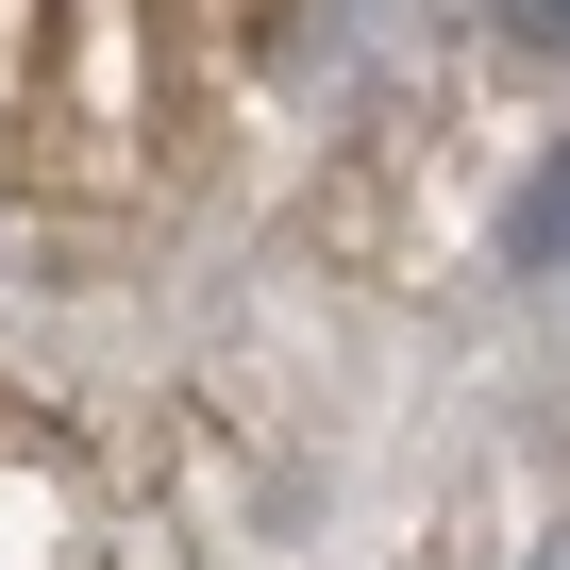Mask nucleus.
Returning <instances> with one entry per match:
<instances>
[{"label":"nucleus","mask_w":570,"mask_h":570,"mask_svg":"<svg viewBox=\"0 0 570 570\" xmlns=\"http://www.w3.org/2000/svg\"><path fill=\"white\" fill-rule=\"evenodd\" d=\"M503 252H520V268H537V252H570V151H553V168L520 185V218H503Z\"/></svg>","instance_id":"f257e3e1"},{"label":"nucleus","mask_w":570,"mask_h":570,"mask_svg":"<svg viewBox=\"0 0 570 570\" xmlns=\"http://www.w3.org/2000/svg\"><path fill=\"white\" fill-rule=\"evenodd\" d=\"M520 35H570V0H520Z\"/></svg>","instance_id":"f03ea898"},{"label":"nucleus","mask_w":570,"mask_h":570,"mask_svg":"<svg viewBox=\"0 0 570 570\" xmlns=\"http://www.w3.org/2000/svg\"><path fill=\"white\" fill-rule=\"evenodd\" d=\"M553 570H570V553H553Z\"/></svg>","instance_id":"7ed1b4c3"}]
</instances>
